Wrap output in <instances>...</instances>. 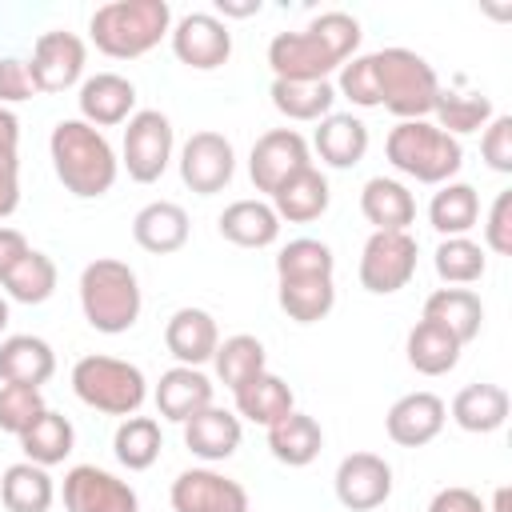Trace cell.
I'll return each mask as SVG.
<instances>
[{
    "instance_id": "6da1fadb",
    "label": "cell",
    "mask_w": 512,
    "mask_h": 512,
    "mask_svg": "<svg viewBox=\"0 0 512 512\" xmlns=\"http://www.w3.org/2000/svg\"><path fill=\"white\" fill-rule=\"evenodd\" d=\"M360 20L348 12H320L300 32H276L268 40L272 80H328L360 48Z\"/></svg>"
},
{
    "instance_id": "7a4b0ae2",
    "label": "cell",
    "mask_w": 512,
    "mask_h": 512,
    "mask_svg": "<svg viewBox=\"0 0 512 512\" xmlns=\"http://www.w3.org/2000/svg\"><path fill=\"white\" fill-rule=\"evenodd\" d=\"M276 300L296 324H316L336 308V256L324 240L296 236L276 252Z\"/></svg>"
},
{
    "instance_id": "3957f363",
    "label": "cell",
    "mask_w": 512,
    "mask_h": 512,
    "mask_svg": "<svg viewBox=\"0 0 512 512\" xmlns=\"http://www.w3.org/2000/svg\"><path fill=\"white\" fill-rule=\"evenodd\" d=\"M48 156H52L56 180L80 200H100L104 192H112V184L120 176L116 148L108 144V136L100 128L84 124L80 116H68L52 128Z\"/></svg>"
},
{
    "instance_id": "277c9868",
    "label": "cell",
    "mask_w": 512,
    "mask_h": 512,
    "mask_svg": "<svg viewBox=\"0 0 512 512\" xmlns=\"http://www.w3.org/2000/svg\"><path fill=\"white\" fill-rule=\"evenodd\" d=\"M172 32L168 0H108L88 16V36L96 52L112 60H136L152 52Z\"/></svg>"
},
{
    "instance_id": "5b68a950",
    "label": "cell",
    "mask_w": 512,
    "mask_h": 512,
    "mask_svg": "<svg viewBox=\"0 0 512 512\" xmlns=\"http://www.w3.org/2000/svg\"><path fill=\"white\" fill-rule=\"evenodd\" d=\"M76 288H80V312H84V320H88L96 332L120 336V332H128V328L140 320L144 292H140L136 272H132L124 260L100 256V260L84 264Z\"/></svg>"
},
{
    "instance_id": "8992f818",
    "label": "cell",
    "mask_w": 512,
    "mask_h": 512,
    "mask_svg": "<svg viewBox=\"0 0 512 512\" xmlns=\"http://www.w3.org/2000/svg\"><path fill=\"white\" fill-rule=\"evenodd\" d=\"M388 164L416 184H448L464 168V144L432 120H400L384 140Z\"/></svg>"
},
{
    "instance_id": "52a82bcc",
    "label": "cell",
    "mask_w": 512,
    "mask_h": 512,
    "mask_svg": "<svg viewBox=\"0 0 512 512\" xmlns=\"http://www.w3.org/2000/svg\"><path fill=\"white\" fill-rule=\"evenodd\" d=\"M372 72H376V92L380 108H388L396 120H428L440 96L436 68L412 52V48H380L372 52Z\"/></svg>"
},
{
    "instance_id": "ba28073f",
    "label": "cell",
    "mask_w": 512,
    "mask_h": 512,
    "mask_svg": "<svg viewBox=\"0 0 512 512\" xmlns=\"http://www.w3.org/2000/svg\"><path fill=\"white\" fill-rule=\"evenodd\" d=\"M72 392L80 404L104 412V416H136L148 400V380L140 372V364L120 360V356H80L72 364Z\"/></svg>"
},
{
    "instance_id": "9c48e42d",
    "label": "cell",
    "mask_w": 512,
    "mask_h": 512,
    "mask_svg": "<svg viewBox=\"0 0 512 512\" xmlns=\"http://www.w3.org/2000/svg\"><path fill=\"white\" fill-rule=\"evenodd\" d=\"M172 148H176L172 120L160 108H140L128 116V128H124L120 168L136 184H156L172 164Z\"/></svg>"
},
{
    "instance_id": "30bf717a",
    "label": "cell",
    "mask_w": 512,
    "mask_h": 512,
    "mask_svg": "<svg viewBox=\"0 0 512 512\" xmlns=\"http://www.w3.org/2000/svg\"><path fill=\"white\" fill-rule=\"evenodd\" d=\"M416 236L412 232H372L364 240L360 252V288L372 296H392L400 288H408V280L416 276Z\"/></svg>"
},
{
    "instance_id": "8fae6325",
    "label": "cell",
    "mask_w": 512,
    "mask_h": 512,
    "mask_svg": "<svg viewBox=\"0 0 512 512\" xmlns=\"http://www.w3.org/2000/svg\"><path fill=\"white\" fill-rule=\"evenodd\" d=\"M180 180L184 188H192L196 196H216L232 184L236 176V148L228 136L220 132H192L180 148Z\"/></svg>"
},
{
    "instance_id": "7c38bea8",
    "label": "cell",
    "mask_w": 512,
    "mask_h": 512,
    "mask_svg": "<svg viewBox=\"0 0 512 512\" xmlns=\"http://www.w3.org/2000/svg\"><path fill=\"white\" fill-rule=\"evenodd\" d=\"M84 64H88V44L76 32L56 28V32L36 36L28 72H32L36 92H68L84 84Z\"/></svg>"
},
{
    "instance_id": "4fadbf2b",
    "label": "cell",
    "mask_w": 512,
    "mask_h": 512,
    "mask_svg": "<svg viewBox=\"0 0 512 512\" xmlns=\"http://www.w3.org/2000/svg\"><path fill=\"white\" fill-rule=\"evenodd\" d=\"M60 496H64V512H140L136 488L96 464L68 468Z\"/></svg>"
},
{
    "instance_id": "5bb4252c",
    "label": "cell",
    "mask_w": 512,
    "mask_h": 512,
    "mask_svg": "<svg viewBox=\"0 0 512 512\" xmlns=\"http://www.w3.org/2000/svg\"><path fill=\"white\" fill-rule=\"evenodd\" d=\"M308 164H312V148L296 128H268L264 136H256L248 152V176L256 192H268V196Z\"/></svg>"
},
{
    "instance_id": "9a60e30c",
    "label": "cell",
    "mask_w": 512,
    "mask_h": 512,
    "mask_svg": "<svg viewBox=\"0 0 512 512\" xmlns=\"http://www.w3.org/2000/svg\"><path fill=\"white\" fill-rule=\"evenodd\" d=\"M172 512H248L252 500L240 480L216 468H184L168 488Z\"/></svg>"
},
{
    "instance_id": "2e32d148",
    "label": "cell",
    "mask_w": 512,
    "mask_h": 512,
    "mask_svg": "<svg viewBox=\"0 0 512 512\" xmlns=\"http://www.w3.org/2000/svg\"><path fill=\"white\" fill-rule=\"evenodd\" d=\"M168 40H172L176 60L196 72H212V68L228 64V56H232V32L212 12H188V16L172 20Z\"/></svg>"
},
{
    "instance_id": "e0dca14e",
    "label": "cell",
    "mask_w": 512,
    "mask_h": 512,
    "mask_svg": "<svg viewBox=\"0 0 512 512\" xmlns=\"http://www.w3.org/2000/svg\"><path fill=\"white\" fill-rule=\"evenodd\" d=\"M336 500L352 512H372L392 496V464L376 452H352L336 464L332 476Z\"/></svg>"
},
{
    "instance_id": "ac0fdd59",
    "label": "cell",
    "mask_w": 512,
    "mask_h": 512,
    "mask_svg": "<svg viewBox=\"0 0 512 512\" xmlns=\"http://www.w3.org/2000/svg\"><path fill=\"white\" fill-rule=\"evenodd\" d=\"M444 420H448V404L436 392H408V396H400L388 408L384 428H388V440L392 444H400V448H424V444H432L444 432Z\"/></svg>"
},
{
    "instance_id": "d6986e66",
    "label": "cell",
    "mask_w": 512,
    "mask_h": 512,
    "mask_svg": "<svg viewBox=\"0 0 512 512\" xmlns=\"http://www.w3.org/2000/svg\"><path fill=\"white\" fill-rule=\"evenodd\" d=\"M80 120L92 128H116L128 124V116L136 112V84L120 72H96L80 84Z\"/></svg>"
},
{
    "instance_id": "ffe728a7",
    "label": "cell",
    "mask_w": 512,
    "mask_h": 512,
    "mask_svg": "<svg viewBox=\"0 0 512 512\" xmlns=\"http://www.w3.org/2000/svg\"><path fill=\"white\" fill-rule=\"evenodd\" d=\"M180 428H184V448H188L196 460H204V464H220V460L236 456V448H240V440H244L240 416L228 412V408H216V404L200 408V412L188 416Z\"/></svg>"
},
{
    "instance_id": "44dd1931",
    "label": "cell",
    "mask_w": 512,
    "mask_h": 512,
    "mask_svg": "<svg viewBox=\"0 0 512 512\" xmlns=\"http://www.w3.org/2000/svg\"><path fill=\"white\" fill-rule=\"evenodd\" d=\"M216 344H220V328H216V316L204 312V308H176L164 324V348L176 356V364L184 368H200L216 356Z\"/></svg>"
},
{
    "instance_id": "7402d4cb",
    "label": "cell",
    "mask_w": 512,
    "mask_h": 512,
    "mask_svg": "<svg viewBox=\"0 0 512 512\" xmlns=\"http://www.w3.org/2000/svg\"><path fill=\"white\" fill-rule=\"evenodd\" d=\"M56 376V352L44 336L16 332L0 340V380L4 384H28L40 388Z\"/></svg>"
},
{
    "instance_id": "603a6c76",
    "label": "cell",
    "mask_w": 512,
    "mask_h": 512,
    "mask_svg": "<svg viewBox=\"0 0 512 512\" xmlns=\"http://www.w3.org/2000/svg\"><path fill=\"white\" fill-rule=\"evenodd\" d=\"M268 204H272L276 216L288 220V224H312V220H320V216L328 212V204H332L328 176H324L316 164H308V168H300L296 176H288V180L272 192Z\"/></svg>"
},
{
    "instance_id": "cb8c5ba5",
    "label": "cell",
    "mask_w": 512,
    "mask_h": 512,
    "mask_svg": "<svg viewBox=\"0 0 512 512\" xmlns=\"http://www.w3.org/2000/svg\"><path fill=\"white\" fill-rule=\"evenodd\" d=\"M360 212L372 232H408V224H416V196L392 176H372L360 188Z\"/></svg>"
},
{
    "instance_id": "d4e9b609",
    "label": "cell",
    "mask_w": 512,
    "mask_h": 512,
    "mask_svg": "<svg viewBox=\"0 0 512 512\" xmlns=\"http://www.w3.org/2000/svg\"><path fill=\"white\" fill-rule=\"evenodd\" d=\"M188 212L172 200H152L132 216V240L152 256H172L188 244Z\"/></svg>"
},
{
    "instance_id": "484cf974",
    "label": "cell",
    "mask_w": 512,
    "mask_h": 512,
    "mask_svg": "<svg viewBox=\"0 0 512 512\" xmlns=\"http://www.w3.org/2000/svg\"><path fill=\"white\" fill-rule=\"evenodd\" d=\"M216 228H220V236H224L228 244H236V248H272V244L280 240V216H276V208H272L268 200H256V196L232 200V204L220 212Z\"/></svg>"
},
{
    "instance_id": "4316f807",
    "label": "cell",
    "mask_w": 512,
    "mask_h": 512,
    "mask_svg": "<svg viewBox=\"0 0 512 512\" xmlns=\"http://www.w3.org/2000/svg\"><path fill=\"white\" fill-rule=\"evenodd\" d=\"M232 400H236V416L248 420V424H260V428H272L276 420H284L288 412H296V396H292L288 380L276 376V372H268V368L256 372L252 380H244L232 392Z\"/></svg>"
},
{
    "instance_id": "83f0119b",
    "label": "cell",
    "mask_w": 512,
    "mask_h": 512,
    "mask_svg": "<svg viewBox=\"0 0 512 512\" xmlns=\"http://www.w3.org/2000/svg\"><path fill=\"white\" fill-rule=\"evenodd\" d=\"M152 400H156V412H160L164 420L184 424L188 416H196L200 408L212 404V380H208L200 368L176 364V368H168V372L160 376Z\"/></svg>"
},
{
    "instance_id": "f1b7e54d",
    "label": "cell",
    "mask_w": 512,
    "mask_h": 512,
    "mask_svg": "<svg viewBox=\"0 0 512 512\" xmlns=\"http://www.w3.org/2000/svg\"><path fill=\"white\" fill-rule=\"evenodd\" d=\"M312 148L328 168H356L368 152V124L352 112H328L312 136Z\"/></svg>"
},
{
    "instance_id": "f546056e",
    "label": "cell",
    "mask_w": 512,
    "mask_h": 512,
    "mask_svg": "<svg viewBox=\"0 0 512 512\" xmlns=\"http://www.w3.org/2000/svg\"><path fill=\"white\" fill-rule=\"evenodd\" d=\"M460 352H464V344L444 324L424 320V316L412 324V332L404 340V356H408V364L420 376H444V372H452L460 364Z\"/></svg>"
},
{
    "instance_id": "4dcf8cb0",
    "label": "cell",
    "mask_w": 512,
    "mask_h": 512,
    "mask_svg": "<svg viewBox=\"0 0 512 512\" xmlns=\"http://www.w3.org/2000/svg\"><path fill=\"white\" fill-rule=\"evenodd\" d=\"M508 408H512V400H508V392L500 384H464L452 396V408L448 412H452L456 428H464L472 436H488V432L504 428Z\"/></svg>"
},
{
    "instance_id": "1f68e13d",
    "label": "cell",
    "mask_w": 512,
    "mask_h": 512,
    "mask_svg": "<svg viewBox=\"0 0 512 512\" xmlns=\"http://www.w3.org/2000/svg\"><path fill=\"white\" fill-rule=\"evenodd\" d=\"M16 440H20L24 460H32V464H40V468H52V464H64V460L72 456V448H76V428H72V420H68L64 412L44 408V412L32 420V428H24Z\"/></svg>"
},
{
    "instance_id": "d6a6232c",
    "label": "cell",
    "mask_w": 512,
    "mask_h": 512,
    "mask_svg": "<svg viewBox=\"0 0 512 512\" xmlns=\"http://www.w3.org/2000/svg\"><path fill=\"white\" fill-rule=\"evenodd\" d=\"M324 448V428L308 412H288L268 428V452L288 468H308Z\"/></svg>"
},
{
    "instance_id": "836d02e7",
    "label": "cell",
    "mask_w": 512,
    "mask_h": 512,
    "mask_svg": "<svg viewBox=\"0 0 512 512\" xmlns=\"http://www.w3.org/2000/svg\"><path fill=\"white\" fill-rule=\"evenodd\" d=\"M268 96L280 116L300 120V124H320L336 104L332 80H272Z\"/></svg>"
},
{
    "instance_id": "e575fe53",
    "label": "cell",
    "mask_w": 512,
    "mask_h": 512,
    "mask_svg": "<svg viewBox=\"0 0 512 512\" xmlns=\"http://www.w3.org/2000/svg\"><path fill=\"white\" fill-rule=\"evenodd\" d=\"M424 320L444 324L460 344H472L484 324V304L472 288H436L424 300Z\"/></svg>"
},
{
    "instance_id": "d590c367",
    "label": "cell",
    "mask_w": 512,
    "mask_h": 512,
    "mask_svg": "<svg viewBox=\"0 0 512 512\" xmlns=\"http://www.w3.org/2000/svg\"><path fill=\"white\" fill-rule=\"evenodd\" d=\"M480 220V192L464 180H448L428 200V224L440 236H468Z\"/></svg>"
},
{
    "instance_id": "8d00e7d4",
    "label": "cell",
    "mask_w": 512,
    "mask_h": 512,
    "mask_svg": "<svg viewBox=\"0 0 512 512\" xmlns=\"http://www.w3.org/2000/svg\"><path fill=\"white\" fill-rule=\"evenodd\" d=\"M56 500V484L48 476V468L32 464V460H20V464H8L4 476H0V504L8 512H48Z\"/></svg>"
},
{
    "instance_id": "74e56055",
    "label": "cell",
    "mask_w": 512,
    "mask_h": 512,
    "mask_svg": "<svg viewBox=\"0 0 512 512\" xmlns=\"http://www.w3.org/2000/svg\"><path fill=\"white\" fill-rule=\"evenodd\" d=\"M496 116L492 108V96L484 92H456V88H440L436 96V108H432V124L448 136H468V132H480L488 128V120Z\"/></svg>"
},
{
    "instance_id": "f35d334b",
    "label": "cell",
    "mask_w": 512,
    "mask_h": 512,
    "mask_svg": "<svg viewBox=\"0 0 512 512\" xmlns=\"http://www.w3.org/2000/svg\"><path fill=\"white\" fill-rule=\"evenodd\" d=\"M164 436H160V420L156 416H124L116 436H112V452L128 472H144L160 460Z\"/></svg>"
},
{
    "instance_id": "ab89813d",
    "label": "cell",
    "mask_w": 512,
    "mask_h": 512,
    "mask_svg": "<svg viewBox=\"0 0 512 512\" xmlns=\"http://www.w3.org/2000/svg\"><path fill=\"white\" fill-rule=\"evenodd\" d=\"M212 368H216V380H220L224 388H232V392H236L244 380H252L256 372H264V368H268V352H264V344H260L256 336L236 332V336H228V340H220V344H216Z\"/></svg>"
},
{
    "instance_id": "60d3db41",
    "label": "cell",
    "mask_w": 512,
    "mask_h": 512,
    "mask_svg": "<svg viewBox=\"0 0 512 512\" xmlns=\"http://www.w3.org/2000/svg\"><path fill=\"white\" fill-rule=\"evenodd\" d=\"M56 280H60L56 260H52L48 252L28 248V256H24L0 284H4V296L16 300V304H44V300L56 292Z\"/></svg>"
},
{
    "instance_id": "b9f144b4",
    "label": "cell",
    "mask_w": 512,
    "mask_h": 512,
    "mask_svg": "<svg viewBox=\"0 0 512 512\" xmlns=\"http://www.w3.org/2000/svg\"><path fill=\"white\" fill-rule=\"evenodd\" d=\"M432 264H436V276L452 288L460 284H476L484 272H488V256H484V244H476L472 236H444L432 252Z\"/></svg>"
},
{
    "instance_id": "7bdbcfd3",
    "label": "cell",
    "mask_w": 512,
    "mask_h": 512,
    "mask_svg": "<svg viewBox=\"0 0 512 512\" xmlns=\"http://www.w3.org/2000/svg\"><path fill=\"white\" fill-rule=\"evenodd\" d=\"M44 396L40 388L28 384H0V432L20 436L24 428H32V420L44 412Z\"/></svg>"
},
{
    "instance_id": "ee69618b",
    "label": "cell",
    "mask_w": 512,
    "mask_h": 512,
    "mask_svg": "<svg viewBox=\"0 0 512 512\" xmlns=\"http://www.w3.org/2000/svg\"><path fill=\"white\" fill-rule=\"evenodd\" d=\"M336 96L352 100L356 108H380V92H376V72H372V52L352 56L348 64H340L336 72Z\"/></svg>"
},
{
    "instance_id": "f6af8a7d",
    "label": "cell",
    "mask_w": 512,
    "mask_h": 512,
    "mask_svg": "<svg viewBox=\"0 0 512 512\" xmlns=\"http://www.w3.org/2000/svg\"><path fill=\"white\" fill-rule=\"evenodd\" d=\"M480 156L492 172H512V116L496 112L480 136Z\"/></svg>"
},
{
    "instance_id": "bcb514c9",
    "label": "cell",
    "mask_w": 512,
    "mask_h": 512,
    "mask_svg": "<svg viewBox=\"0 0 512 512\" xmlns=\"http://www.w3.org/2000/svg\"><path fill=\"white\" fill-rule=\"evenodd\" d=\"M484 248H492L496 256H508L512 252V192H496L492 208H488V220H484Z\"/></svg>"
},
{
    "instance_id": "7dc6e473",
    "label": "cell",
    "mask_w": 512,
    "mask_h": 512,
    "mask_svg": "<svg viewBox=\"0 0 512 512\" xmlns=\"http://www.w3.org/2000/svg\"><path fill=\"white\" fill-rule=\"evenodd\" d=\"M36 96V84H32V72H28V60L20 56H0V108L8 104H24Z\"/></svg>"
},
{
    "instance_id": "c3c4849f",
    "label": "cell",
    "mask_w": 512,
    "mask_h": 512,
    "mask_svg": "<svg viewBox=\"0 0 512 512\" xmlns=\"http://www.w3.org/2000/svg\"><path fill=\"white\" fill-rule=\"evenodd\" d=\"M20 208V152H0V220Z\"/></svg>"
},
{
    "instance_id": "681fc988",
    "label": "cell",
    "mask_w": 512,
    "mask_h": 512,
    "mask_svg": "<svg viewBox=\"0 0 512 512\" xmlns=\"http://www.w3.org/2000/svg\"><path fill=\"white\" fill-rule=\"evenodd\" d=\"M428 512H488V508H484V500H480L472 488L452 484V488H440V492L432 496Z\"/></svg>"
},
{
    "instance_id": "f907efd6",
    "label": "cell",
    "mask_w": 512,
    "mask_h": 512,
    "mask_svg": "<svg viewBox=\"0 0 512 512\" xmlns=\"http://www.w3.org/2000/svg\"><path fill=\"white\" fill-rule=\"evenodd\" d=\"M24 256H28V236H24L20 228L0 224V280H4Z\"/></svg>"
},
{
    "instance_id": "816d5d0a",
    "label": "cell",
    "mask_w": 512,
    "mask_h": 512,
    "mask_svg": "<svg viewBox=\"0 0 512 512\" xmlns=\"http://www.w3.org/2000/svg\"><path fill=\"white\" fill-rule=\"evenodd\" d=\"M0 152H20V120L12 108H0Z\"/></svg>"
},
{
    "instance_id": "f5cc1de1",
    "label": "cell",
    "mask_w": 512,
    "mask_h": 512,
    "mask_svg": "<svg viewBox=\"0 0 512 512\" xmlns=\"http://www.w3.org/2000/svg\"><path fill=\"white\" fill-rule=\"evenodd\" d=\"M260 12V0H216V12L212 16H220L224 24H228V16H236V20H244V16H256Z\"/></svg>"
},
{
    "instance_id": "db71d44e",
    "label": "cell",
    "mask_w": 512,
    "mask_h": 512,
    "mask_svg": "<svg viewBox=\"0 0 512 512\" xmlns=\"http://www.w3.org/2000/svg\"><path fill=\"white\" fill-rule=\"evenodd\" d=\"M508 508H512V488L500 484V488L492 492V512H508Z\"/></svg>"
},
{
    "instance_id": "11a10c76",
    "label": "cell",
    "mask_w": 512,
    "mask_h": 512,
    "mask_svg": "<svg viewBox=\"0 0 512 512\" xmlns=\"http://www.w3.org/2000/svg\"><path fill=\"white\" fill-rule=\"evenodd\" d=\"M8 328V296H0V332Z\"/></svg>"
}]
</instances>
